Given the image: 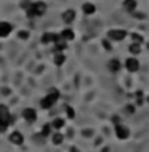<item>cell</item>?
<instances>
[{
  "instance_id": "obj_22",
  "label": "cell",
  "mask_w": 149,
  "mask_h": 152,
  "mask_svg": "<svg viewBox=\"0 0 149 152\" xmlns=\"http://www.w3.org/2000/svg\"><path fill=\"white\" fill-rule=\"evenodd\" d=\"M8 127H10V124L8 122H5V121H2L0 119V133H5L8 130Z\"/></svg>"
},
{
  "instance_id": "obj_23",
  "label": "cell",
  "mask_w": 149,
  "mask_h": 152,
  "mask_svg": "<svg viewBox=\"0 0 149 152\" xmlns=\"http://www.w3.org/2000/svg\"><path fill=\"white\" fill-rule=\"evenodd\" d=\"M18 38H19V40H27V38H29V32L27 30H21L18 33Z\"/></svg>"
},
{
  "instance_id": "obj_9",
  "label": "cell",
  "mask_w": 149,
  "mask_h": 152,
  "mask_svg": "<svg viewBox=\"0 0 149 152\" xmlns=\"http://www.w3.org/2000/svg\"><path fill=\"white\" fill-rule=\"evenodd\" d=\"M10 142L11 144H16V146H19V144H22V141H24V136H22V133L21 132H13L11 135H10Z\"/></svg>"
},
{
  "instance_id": "obj_26",
  "label": "cell",
  "mask_w": 149,
  "mask_h": 152,
  "mask_svg": "<svg viewBox=\"0 0 149 152\" xmlns=\"http://www.w3.org/2000/svg\"><path fill=\"white\" fill-rule=\"evenodd\" d=\"M126 111H127L128 114H133V111H135V109H133V106H127V108H126Z\"/></svg>"
},
{
  "instance_id": "obj_10",
  "label": "cell",
  "mask_w": 149,
  "mask_h": 152,
  "mask_svg": "<svg viewBox=\"0 0 149 152\" xmlns=\"http://www.w3.org/2000/svg\"><path fill=\"white\" fill-rule=\"evenodd\" d=\"M75 18H76V13H75V10H67V11L62 13V21H64L65 24H70V22H73L75 21Z\"/></svg>"
},
{
  "instance_id": "obj_25",
  "label": "cell",
  "mask_w": 149,
  "mask_h": 152,
  "mask_svg": "<svg viewBox=\"0 0 149 152\" xmlns=\"http://www.w3.org/2000/svg\"><path fill=\"white\" fill-rule=\"evenodd\" d=\"M103 46H105V49H106V51H109V49H111V45H109V43H108L106 40L103 41Z\"/></svg>"
},
{
  "instance_id": "obj_13",
  "label": "cell",
  "mask_w": 149,
  "mask_h": 152,
  "mask_svg": "<svg viewBox=\"0 0 149 152\" xmlns=\"http://www.w3.org/2000/svg\"><path fill=\"white\" fill-rule=\"evenodd\" d=\"M54 52H62V51H65L67 49V41L65 40H62V38H59L56 43H54Z\"/></svg>"
},
{
  "instance_id": "obj_20",
  "label": "cell",
  "mask_w": 149,
  "mask_h": 152,
  "mask_svg": "<svg viewBox=\"0 0 149 152\" xmlns=\"http://www.w3.org/2000/svg\"><path fill=\"white\" fill-rule=\"evenodd\" d=\"M51 124H45L41 128V133H40V136H49V133H51Z\"/></svg>"
},
{
  "instance_id": "obj_18",
  "label": "cell",
  "mask_w": 149,
  "mask_h": 152,
  "mask_svg": "<svg viewBox=\"0 0 149 152\" xmlns=\"http://www.w3.org/2000/svg\"><path fill=\"white\" fill-rule=\"evenodd\" d=\"M52 142H54L56 146L62 144V142H64V135H62V133H54V135H52Z\"/></svg>"
},
{
  "instance_id": "obj_11",
  "label": "cell",
  "mask_w": 149,
  "mask_h": 152,
  "mask_svg": "<svg viewBox=\"0 0 149 152\" xmlns=\"http://www.w3.org/2000/svg\"><path fill=\"white\" fill-rule=\"evenodd\" d=\"M59 37L62 38V40H65L67 43H68L71 40H75V32L71 30V28H64V30L59 33Z\"/></svg>"
},
{
  "instance_id": "obj_8",
  "label": "cell",
  "mask_w": 149,
  "mask_h": 152,
  "mask_svg": "<svg viewBox=\"0 0 149 152\" xmlns=\"http://www.w3.org/2000/svg\"><path fill=\"white\" fill-rule=\"evenodd\" d=\"M13 30V26L10 22H0V38H5V37H8L10 33H11Z\"/></svg>"
},
{
  "instance_id": "obj_7",
  "label": "cell",
  "mask_w": 149,
  "mask_h": 152,
  "mask_svg": "<svg viewBox=\"0 0 149 152\" xmlns=\"http://www.w3.org/2000/svg\"><path fill=\"white\" fill-rule=\"evenodd\" d=\"M126 68L130 71V73H135V71H138V68H140V62H138V59H135V57H130V59L126 60Z\"/></svg>"
},
{
  "instance_id": "obj_19",
  "label": "cell",
  "mask_w": 149,
  "mask_h": 152,
  "mask_svg": "<svg viewBox=\"0 0 149 152\" xmlns=\"http://www.w3.org/2000/svg\"><path fill=\"white\" fill-rule=\"evenodd\" d=\"M128 51H130L132 54L137 56V54H140V52H141V46L138 45V43H132V45L128 46Z\"/></svg>"
},
{
  "instance_id": "obj_27",
  "label": "cell",
  "mask_w": 149,
  "mask_h": 152,
  "mask_svg": "<svg viewBox=\"0 0 149 152\" xmlns=\"http://www.w3.org/2000/svg\"><path fill=\"white\" fill-rule=\"evenodd\" d=\"M148 103H149V97H148Z\"/></svg>"
},
{
  "instance_id": "obj_28",
  "label": "cell",
  "mask_w": 149,
  "mask_h": 152,
  "mask_svg": "<svg viewBox=\"0 0 149 152\" xmlns=\"http://www.w3.org/2000/svg\"><path fill=\"white\" fill-rule=\"evenodd\" d=\"M148 48H149V41H148Z\"/></svg>"
},
{
  "instance_id": "obj_6",
  "label": "cell",
  "mask_w": 149,
  "mask_h": 152,
  "mask_svg": "<svg viewBox=\"0 0 149 152\" xmlns=\"http://www.w3.org/2000/svg\"><path fill=\"white\" fill-rule=\"evenodd\" d=\"M22 117L26 119L29 124H32V122L37 121V111H35L33 108H26V109L22 111Z\"/></svg>"
},
{
  "instance_id": "obj_17",
  "label": "cell",
  "mask_w": 149,
  "mask_h": 152,
  "mask_svg": "<svg viewBox=\"0 0 149 152\" xmlns=\"http://www.w3.org/2000/svg\"><path fill=\"white\" fill-rule=\"evenodd\" d=\"M64 62H65V56L62 54V52H56V56H54V64H56L57 66H60Z\"/></svg>"
},
{
  "instance_id": "obj_21",
  "label": "cell",
  "mask_w": 149,
  "mask_h": 152,
  "mask_svg": "<svg viewBox=\"0 0 149 152\" xmlns=\"http://www.w3.org/2000/svg\"><path fill=\"white\" fill-rule=\"evenodd\" d=\"M132 40H133V43L141 45V43H143V37L140 35V33H132Z\"/></svg>"
},
{
  "instance_id": "obj_14",
  "label": "cell",
  "mask_w": 149,
  "mask_h": 152,
  "mask_svg": "<svg viewBox=\"0 0 149 152\" xmlns=\"http://www.w3.org/2000/svg\"><path fill=\"white\" fill-rule=\"evenodd\" d=\"M124 8H126L128 13H133L137 10V0H126V2H124Z\"/></svg>"
},
{
  "instance_id": "obj_4",
  "label": "cell",
  "mask_w": 149,
  "mask_h": 152,
  "mask_svg": "<svg viewBox=\"0 0 149 152\" xmlns=\"http://www.w3.org/2000/svg\"><path fill=\"white\" fill-rule=\"evenodd\" d=\"M114 132H116V136L119 140H127V138L130 136V130H128L126 125H122V124H117L116 128H114Z\"/></svg>"
},
{
  "instance_id": "obj_16",
  "label": "cell",
  "mask_w": 149,
  "mask_h": 152,
  "mask_svg": "<svg viewBox=\"0 0 149 152\" xmlns=\"http://www.w3.org/2000/svg\"><path fill=\"white\" fill-rule=\"evenodd\" d=\"M83 11H84V14H94L95 13V5L94 3H84Z\"/></svg>"
},
{
  "instance_id": "obj_15",
  "label": "cell",
  "mask_w": 149,
  "mask_h": 152,
  "mask_svg": "<svg viewBox=\"0 0 149 152\" xmlns=\"http://www.w3.org/2000/svg\"><path fill=\"white\" fill-rule=\"evenodd\" d=\"M64 125H65V121H64V119H60V117L54 119V121H52V124H51V127L56 128V130H60Z\"/></svg>"
},
{
  "instance_id": "obj_12",
  "label": "cell",
  "mask_w": 149,
  "mask_h": 152,
  "mask_svg": "<svg viewBox=\"0 0 149 152\" xmlns=\"http://www.w3.org/2000/svg\"><path fill=\"white\" fill-rule=\"evenodd\" d=\"M108 68L109 71H113V73H117L119 70H121V62H119L117 59H113L108 62Z\"/></svg>"
},
{
  "instance_id": "obj_24",
  "label": "cell",
  "mask_w": 149,
  "mask_h": 152,
  "mask_svg": "<svg viewBox=\"0 0 149 152\" xmlns=\"http://www.w3.org/2000/svg\"><path fill=\"white\" fill-rule=\"evenodd\" d=\"M65 109H67V114H68V117H70V119H73V117H75V109L71 108V106H67Z\"/></svg>"
},
{
  "instance_id": "obj_5",
  "label": "cell",
  "mask_w": 149,
  "mask_h": 152,
  "mask_svg": "<svg viewBox=\"0 0 149 152\" xmlns=\"http://www.w3.org/2000/svg\"><path fill=\"white\" fill-rule=\"evenodd\" d=\"M59 35L54 32H46V33H43L41 35V43L43 45H48V43H56L57 40H59Z\"/></svg>"
},
{
  "instance_id": "obj_1",
  "label": "cell",
  "mask_w": 149,
  "mask_h": 152,
  "mask_svg": "<svg viewBox=\"0 0 149 152\" xmlns=\"http://www.w3.org/2000/svg\"><path fill=\"white\" fill-rule=\"evenodd\" d=\"M27 18H37V16H43L46 13V3L45 2H33L29 5V8L26 10Z\"/></svg>"
},
{
  "instance_id": "obj_3",
  "label": "cell",
  "mask_w": 149,
  "mask_h": 152,
  "mask_svg": "<svg viewBox=\"0 0 149 152\" xmlns=\"http://www.w3.org/2000/svg\"><path fill=\"white\" fill-rule=\"evenodd\" d=\"M126 37H127V32L122 30V28H113V30L108 32V38L111 41H122Z\"/></svg>"
},
{
  "instance_id": "obj_2",
  "label": "cell",
  "mask_w": 149,
  "mask_h": 152,
  "mask_svg": "<svg viewBox=\"0 0 149 152\" xmlns=\"http://www.w3.org/2000/svg\"><path fill=\"white\" fill-rule=\"evenodd\" d=\"M59 98H60V92H59V90H57V89H51L49 94H48L46 97L41 100V108H43V109L52 108V106H54V103H56Z\"/></svg>"
}]
</instances>
